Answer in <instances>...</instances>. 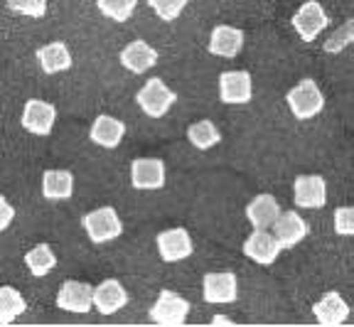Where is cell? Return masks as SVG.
Here are the masks:
<instances>
[{
	"mask_svg": "<svg viewBox=\"0 0 354 327\" xmlns=\"http://www.w3.org/2000/svg\"><path fill=\"white\" fill-rule=\"evenodd\" d=\"M28 303L20 295V290H15L12 286H3L0 288V325H10L17 317L25 312Z\"/></svg>",
	"mask_w": 354,
	"mask_h": 327,
	"instance_id": "obj_23",
	"label": "cell"
},
{
	"mask_svg": "<svg viewBox=\"0 0 354 327\" xmlns=\"http://www.w3.org/2000/svg\"><path fill=\"white\" fill-rule=\"evenodd\" d=\"M286 101L290 106V113H293L298 121H308V118H315L317 113L325 109V96H322L320 86H317L313 79H303L293 86V89L286 94Z\"/></svg>",
	"mask_w": 354,
	"mask_h": 327,
	"instance_id": "obj_1",
	"label": "cell"
},
{
	"mask_svg": "<svg viewBox=\"0 0 354 327\" xmlns=\"http://www.w3.org/2000/svg\"><path fill=\"white\" fill-rule=\"evenodd\" d=\"M148 6L153 8V12L165 23H172L183 15V10L187 8V0H148Z\"/></svg>",
	"mask_w": 354,
	"mask_h": 327,
	"instance_id": "obj_27",
	"label": "cell"
},
{
	"mask_svg": "<svg viewBox=\"0 0 354 327\" xmlns=\"http://www.w3.org/2000/svg\"><path fill=\"white\" fill-rule=\"evenodd\" d=\"M99 12L109 20H116V23H126L128 17L136 12L138 8V0H99L96 3Z\"/></svg>",
	"mask_w": 354,
	"mask_h": 327,
	"instance_id": "obj_26",
	"label": "cell"
},
{
	"mask_svg": "<svg viewBox=\"0 0 354 327\" xmlns=\"http://www.w3.org/2000/svg\"><path fill=\"white\" fill-rule=\"evenodd\" d=\"M155 62H158V50L143 42V39H136L128 47H123L121 52V64L133 74H145L148 69L155 67Z\"/></svg>",
	"mask_w": 354,
	"mask_h": 327,
	"instance_id": "obj_15",
	"label": "cell"
},
{
	"mask_svg": "<svg viewBox=\"0 0 354 327\" xmlns=\"http://www.w3.org/2000/svg\"><path fill=\"white\" fill-rule=\"evenodd\" d=\"M82 227L94 244H106V241H113L123 234L121 216L113 207H99V209L84 214Z\"/></svg>",
	"mask_w": 354,
	"mask_h": 327,
	"instance_id": "obj_2",
	"label": "cell"
},
{
	"mask_svg": "<svg viewBox=\"0 0 354 327\" xmlns=\"http://www.w3.org/2000/svg\"><path fill=\"white\" fill-rule=\"evenodd\" d=\"M128 303V293L121 283L109 278V281L99 283V288H94V308L101 315H113Z\"/></svg>",
	"mask_w": 354,
	"mask_h": 327,
	"instance_id": "obj_16",
	"label": "cell"
},
{
	"mask_svg": "<svg viewBox=\"0 0 354 327\" xmlns=\"http://www.w3.org/2000/svg\"><path fill=\"white\" fill-rule=\"evenodd\" d=\"M251 96H254V84L249 72H224L219 77V99L224 104H249Z\"/></svg>",
	"mask_w": 354,
	"mask_h": 327,
	"instance_id": "obj_8",
	"label": "cell"
},
{
	"mask_svg": "<svg viewBox=\"0 0 354 327\" xmlns=\"http://www.w3.org/2000/svg\"><path fill=\"white\" fill-rule=\"evenodd\" d=\"M212 325H232V320H229V317H224V315H214Z\"/></svg>",
	"mask_w": 354,
	"mask_h": 327,
	"instance_id": "obj_31",
	"label": "cell"
},
{
	"mask_svg": "<svg viewBox=\"0 0 354 327\" xmlns=\"http://www.w3.org/2000/svg\"><path fill=\"white\" fill-rule=\"evenodd\" d=\"M281 251L283 249H281V244H278V239L266 232V229H254V234L243 241V256H249L251 261H256L261 266L276 263Z\"/></svg>",
	"mask_w": 354,
	"mask_h": 327,
	"instance_id": "obj_10",
	"label": "cell"
},
{
	"mask_svg": "<svg viewBox=\"0 0 354 327\" xmlns=\"http://www.w3.org/2000/svg\"><path fill=\"white\" fill-rule=\"evenodd\" d=\"M313 312L320 325H342L349 317V305L339 293H325L313 305Z\"/></svg>",
	"mask_w": 354,
	"mask_h": 327,
	"instance_id": "obj_20",
	"label": "cell"
},
{
	"mask_svg": "<svg viewBox=\"0 0 354 327\" xmlns=\"http://www.w3.org/2000/svg\"><path fill=\"white\" fill-rule=\"evenodd\" d=\"M126 136V126H123L118 118L109 116V113H101L94 123H91V131H88V138L94 140L101 148H116L118 143Z\"/></svg>",
	"mask_w": 354,
	"mask_h": 327,
	"instance_id": "obj_19",
	"label": "cell"
},
{
	"mask_svg": "<svg viewBox=\"0 0 354 327\" xmlns=\"http://www.w3.org/2000/svg\"><path fill=\"white\" fill-rule=\"evenodd\" d=\"M295 205L303 209H320L327 202V185L320 175H300L293 185Z\"/></svg>",
	"mask_w": 354,
	"mask_h": 327,
	"instance_id": "obj_11",
	"label": "cell"
},
{
	"mask_svg": "<svg viewBox=\"0 0 354 327\" xmlns=\"http://www.w3.org/2000/svg\"><path fill=\"white\" fill-rule=\"evenodd\" d=\"M187 138L197 150H209L221 140V133H219V128H216L214 123L205 118V121H197V123H192V126L187 128Z\"/></svg>",
	"mask_w": 354,
	"mask_h": 327,
	"instance_id": "obj_25",
	"label": "cell"
},
{
	"mask_svg": "<svg viewBox=\"0 0 354 327\" xmlns=\"http://www.w3.org/2000/svg\"><path fill=\"white\" fill-rule=\"evenodd\" d=\"M74 175L69 170H44L42 197L44 200H72Z\"/></svg>",
	"mask_w": 354,
	"mask_h": 327,
	"instance_id": "obj_21",
	"label": "cell"
},
{
	"mask_svg": "<svg viewBox=\"0 0 354 327\" xmlns=\"http://www.w3.org/2000/svg\"><path fill=\"white\" fill-rule=\"evenodd\" d=\"M278 214H281V205L276 202L273 194H256L254 200L246 205V219H249L254 229L273 227Z\"/></svg>",
	"mask_w": 354,
	"mask_h": 327,
	"instance_id": "obj_17",
	"label": "cell"
},
{
	"mask_svg": "<svg viewBox=\"0 0 354 327\" xmlns=\"http://www.w3.org/2000/svg\"><path fill=\"white\" fill-rule=\"evenodd\" d=\"M136 101H138V106L143 109L145 116L162 118L172 109V104L177 101V94L162 82V79H150L143 89L136 94Z\"/></svg>",
	"mask_w": 354,
	"mask_h": 327,
	"instance_id": "obj_3",
	"label": "cell"
},
{
	"mask_svg": "<svg viewBox=\"0 0 354 327\" xmlns=\"http://www.w3.org/2000/svg\"><path fill=\"white\" fill-rule=\"evenodd\" d=\"M158 251H160V259L165 263H175V261H183L187 256H192L194 246L192 239H189L187 229L177 227V229H165V232L158 234Z\"/></svg>",
	"mask_w": 354,
	"mask_h": 327,
	"instance_id": "obj_9",
	"label": "cell"
},
{
	"mask_svg": "<svg viewBox=\"0 0 354 327\" xmlns=\"http://www.w3.org/2000/svg\"><path fill=\"white\" fill-rule=\"evenodd\" d=\"M327 25H330V17H327V12L322 10V6L315 3V0L303 3L300 10L293 15V28H295V32L300 35L303 42H313Z\"/></svg>",
	"mask_w": 354,
	"mask_h": 327,
	"instance_id": "obj_6",
	"label": "cell"
},
{
	"mask_svg": "<svg viewBox=\"0 0 354 327\" xmlns=\"http://www.w3.org/2000/svg\"><path fill=\"white\" fill-rule=\"evenodd\" d=\"M189 315V303L183 295L172 293V290H160L158 300L150 308V320L158 325H185Z\"/></svg>",
	"mask_w": 354,
	"mask_h": 327,
	"instance_id": "obj_4",
	"label": "cell"
},
{
	"mask_svg": "<svg viewBox=\"0 0 354 327\" xmlns=\"http://www.w3.org/2000/svg\"><path fill=\"white\" fill-rule=\"evenodd\" d=\"M273 236L278 239L281 249H293L295 244H300L308 236V224L300 214H295V209L281 212L278 219L273 222Z\"/></svg>",
	"mask_w": 354,
	"mask_h": 327,
	"instance_id": "obj_14",
	"label": "cell"
},
{
	"mask_svg": "<svg viewBox=\"0 0 354 327\" xmlns=\"http://www.w3.org/2000/svg\"><path fill=\"white\" fill-rule=\"evenodd\" d=\"M37 62L44 74H57L72 67V55H69L64 42H50V45L37 50Z\"/></svg>",
	"mask_w": 354,
	"mask_h": 327,
	"instance_id": "obj_22",
	"label": "cell"
},
{
	"mask_svg": "<svg viewBox=\"0 0 354 327\" xmlns=\"http://www.w3.org/2000/svg\"><path fill=\"white\" fill-rule=\"evenodd\" d=\"M25 266H28V271L32 273V276H37V278L47 276V273L57 266V256H55V251H52V246L39 244V246H35V249H30L28 254H25Z\"/></svg>",
	"mask_w": 354,
	"mask_h": 327,
	"instance_id": "obj_24",
	"label": "cell"
},
{
	"mask_svg": "<svg viewBox=\"0 0 354 327\" xmlns=\"http://www.w3.org/2000/svg\"><path fill=\"white\" fill-rule=\"evenodd\" d=\"M335 232L339 236H354V207H339L335 212Z\"/></svg>",
	"mask_w": 354,
	"mask_h": 327,
	"instance_id": "obj_29",
	"label": "cell"
},
{
	"mask_svg": "<svg viewBox=\"0 0 354 327\" xmlns=\"http://www.w3.org/2000/svg\"><path fill=\"white\" fill-rule=\"evenodd\" d=\"M57 305L66 312H88L94 308V286L82 281H66L57 293Z\"/></svg>",
	"mask_w": 354,
	"mask_h": 327,
	"instance_id": "obj_7",
	"label": "cell"
},
{
	"mask_svg": "<svg viewBox=\"0 0 354 327\" xmlns=\"http://www.w3.org/2000/svg\"><path fill=\"white\" fill-rule=\"evenodd\" d=\"M131 183L136 189H160L165 185V162L158 158H138L131 162Z\"/></svg>",
	"mask_w": 354,
	"mask_h": 327,
	"instance_id": "obj_13",
	"label": "cell"
},
{
	"mask_svg": "<svg viewBox=\"0 0 354 327\" xmlns=\"http://www.w3.org/2000/svg\"><path fill=\"white\" fill-rule=\"evenodd\" d=\"M202 290H205L207 303H234L239 295V281L232 271L207 273L205 281H202Z\"/></svg>",
	"mask_w": 354,
	"mask_h": 327,
	"instance_id": "obj_12",
	"label": "cell"
},
{
	"mask_svg": "<svg viewBox=\"0 0 354 327\" xmlns=\"http://www.w3.org/2000/svg\"><path fill=\"white\" fill-rule=\"evenodd\" d=\"M8 8L12 12L28 17H42L47 12V0H8Z\"/></svg>",
	"mask_w": 354,
	"mask_h": 327,
	"instance_id": "obj_28",
	"label": "cell"
},
{
	"mask_svg": "<svg viewBox=\"0 0 354 327\" xmlns=\"http://www.w3.org/2000/svg\"><path fill=\"white\" fill-rule=\"evenodd\" d=\"M57 121V109L50 101H39V99H30L22 109V128L32 136H50L52 128Z\"/></svg>",
	"mask_w": 354,
	"mask_h": 327,
	"instance_id": "obj_5",
	"label": "cell"
},
{
	"mask_svg": "<svg viewBox=\"0 0 354 327\" xmlns=\"http://www.w3.org/2000/svg\"><path fill=\"white\" fill-rule=\"evenodd\" d=\"M12 219H15V209H12L10 202L0 194V232H6V229L12 224Z\"/></svg>",
	"mask_w": 354,
	"mask_h": 327,
	"instance_id": "obj_30",
	"label": "cell"
},
{
	"mask_svg": "<svg viewBox=\"0 0 354 327\" xmlns=\"http://www.w3.org/2000/svg\"><path fill=\"white\" fill-rule=\"evenodd\" d=\"M243 47V32L239 28H229V25H219L212 30L209 37V52L224 59H232L241 52Z\"/></svg>",
	"mask_w": 354,
	"mask_h": 327,
	"instance_id": "obj_18",
	"label": "cell"
}]
</instances>
